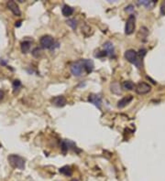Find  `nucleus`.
<instances>
[{"label": "nucleus", "mask_w": 165, "mask_h": 181, "mask_svg": "<svg viewBox=\"0 0 165 181\" xmlns=\"http://www.w3.org/2000/svg\"><path fill=\"white\" fill-rule=\"evenodd\" d=\"M6 6L15 16H20V14H21L20 9H19L17 4L15 1H7Z\"/></svg>", "instance_id": "nucleus-8"}, {"label": "nucleus", "mask_w": 165, "mask_h": 181, "mask_svg": "<svg viewBox=\"0 0 165 181\" xmlns=\"http://www.w3.org/2000/svg\"><path fill=\"white\" fill-rule=\"evenodd\" d=\"M59 172H60L61 174L66 176V177H71L72 174H73V170L71 169V168H70L69 166H64V167L61 168L59 169Z\"/></svg>", "instance_id": "nucleus-16"}, {"label": "nucleus", "mask_w": 165, "mask_h": 181, "mask_svg": "<svg viewBox=\"0 0 165 181\" xmlns=\"http://www.w3.org/2000/svg\"><path fill=\"white\" fill-rule=\"evenodd\" d=\"M40 52H41L40 49L37 47V48H35V49L32 50V52H31V53H32V55H33L34 57H36V58H39V57L40 56V54H41Z\"/></svg>", "instance_id": "nucleus-21"}, {"label": "nucleus", "mask_w": 165, "mask_h": 181, "mask_svg": "<svg viewBox=\"0 0 165 181\" xmlns=\"http://www.w3.org/2000/svg\"><path fill=\"white\" fill-rule=\"evenodd\" d=\"M12 86H13V91H14V92H16L18 91V89L21 87V82H20L18 80H15V81H13Z\"/></svg>", "instance_id": "nucleus-20"}, {"label": "nucleus", "mask_w": 165, "mask_h": 181, "mask_svg": "<svg viewBox=\"0 0 165 181\" xmlns=\"http://www.w3.org/2000/svg\"><path fill=\"white\" fill-rule=\"evenodd\" d=\"M31 48V41L30 40H24L20 43V49L22 53L26 54L30 50Z\"/></svg>", "instance_id": "nucleus-14"}, {"label": "nucleus", "mask_w": 165, "mask_h": 181, "mask_svg": "<svg viewBox=\"0 0 165 181\" xmlns=\"http://www.w3.org/2000/svg\"><path fill=\"white\" fill-rule=\"evenodd\" d=\"M3 97H4V92L0 90V100H2Z\"/></svg>", "instance_id": "nucleus-25"}, {"label": "nucleus", "mask_w": 165, "mask_h": 181, "mask_svg": "<svg viewBox=\"0 0 165 181\" xmlns=\"http://www.w3.org/2000/svg\"><path fill=\"white\" fill-rule=\"evenodd\" d=\"M146 52L147 51H146L145 49H141L139 52H137L134 49H129L125 52V58L129 62L134 64L137 68L141 69V62H142V60H143L144 56L146 55Z\"/></svg>", "instance_id": "nucleus-1"}, {"label": "nucleus", "mask_w": 165, "mask_h": 181, "mask_svg": "<svg viewBox=\"0 0 165 181\" xmlns=\"http://www.w3.org/2000/svg\"><path fill=\"white\" fill-rule=\"evenodd\" d=\"M21 20H19V21H17V22H16V24H15V27H20L21 26Z\"/></svg>", "instance_id": "nucleus-24"}, {"label": "nucleus", "mask_w": 165, "mask_h": 181, "mask_svg": "<svg viewBox=\"0 0 165 181\" xmlns=\"http://www.w3.org/2000/svg\"><path fill=\"white\" fill-rule=\"evenodd\" d=\"M137 3L139 5H144L148 9H152V8L154 7V5L157 3V1L156 0H139Z\"/></svg>", "instance_id": "nucleus-13"}, {"label": "nucleus", "mask_w": 165, "mask_h": 181, "mask_svg": "<svg viewBox=\"0 0 165 181\" xmlns=\"http://www.w3.org/2000/svg\"><path fill=\"white\" fill-rule=\"evenodd\" d=\"M51 103L53 105L57 106V107H63L66 104V99L65 97H63L62 95L60 96H55L51 99Z\"/></svg>", "instance_id": "nucleus-10"}, {"label": "nucleus", "mask_w": 165, "mask_h": 181, "mask_svg": "<svg viewBox=\"0 0 165 181\" xmlns=\"http://www.w3.org/2000/svg\"><path fill=\"white\" fill-rule=\"evenodd\" d=\"M136 27V16L134 15H130L127 21H126V26H125V33L127 35H131Z\"/></svg>", "instance_id": "nucleus-4"}, {"label": "nucleus", "mask_w": 165, "mask_h": 181, "mask_svg": "<svg viewBox=\"0 0 165 181\" xmlns=\"http://www.w3.org/2000/svg\"><path fill=\"white\" fill-rule=\"evenodd\" d=\"M9 165L17 169L24 170L25 169V159L18 155H10L7 157Z\"/></svg>", "instance_id": "nucleus-2"}, {"label": "nucleus", "mask_w": 165, "mask_h": 181, "mask_svg": "<svg viewBox=\"0 0 165 181\" xmlns=\"http://www.w3.org/2000/svg\"><path fill=\"white\" fill-rule=\"evenodd\" d=\"M67 24L73 28V29H75L76 27H77V20L74 19V18H70L67 20Z\"/></svg>", "instance_id": "nucleus-19"}, {"label": "nucleus", "mask_w": 165, "mask_h": 181, "mask_svg": "<svg viewBox=\"0 0 165 181\" xmlns=\"http://www.w3.org/2000/svg\"><path fill=\"white\" fill-rule=\"evenodd\" d=\"M39 44H40L41 48L47 49H54L55 48L59 47V43L55 42L53 38L50 35L42 36L39 39Z\"/></svg>", "instance_id": "nucleus-3"}, {"label": "nucleus", "mask_w": 165, "mask_h": 181, "mask_svg": "<svg viewBox=\"0 0 165 181\" xmlns=\"http://www.w3.org/2000/svg\"><path fill=\"white\" fill-rule=\"evenodd\" d=\"M151 90H152V86L146 82H139L135 86V91L139 94H146L150 92Z\"/></svg>", "instance_id": "nucleus-6"}, {"label": "nucleus", "mask_w": 165, "mask_h": 181, "mask_svg": "<svg viewBox=\"0 0 165 181\" xmlns=\"http://www.w3.org/2000/svg\"><path fill=\"white\" fill-rule=\"evenodd\" d=\"M103 48H104V51L107 53V56H110V57H114V54H115V48H114V45L111 41H107L104 43L103 45Z\"/></svg>", "instance_id": "nucleus-9"}, {"label": "nucleus", "mask_w": 165, "mask_h": 181, "mask_svg": "<svg viewBox=\"0 0 165 181\" xmlns=\"http://www.w3.org/2000/svg\"><path fill=\"white\" fill-rule=\"evenodd\" d=\"M88 102L92 104H94L96 108H98L99 110L101 109V105H102V98L100 97V95L97 94H89L88 96Z\"/></svg>", "instance_id": "nucleus-7"}, {"label": "nucleus", "mask_w": 165, "mask_h": 181, "mask_svg": "<svg viewBox=\"0 0 165 181\" xmlns=\"http://www.w3.org/2000/svg\"><path fill=\"white\" fill-rule=\"evenodd\" d=\"M62 13L64 16H70L73 13V8L68 5H64L62 8Z\"/></svg>", "instance_id": "nucleus-15"}, {"label": "nucleus", "mask_w": 165, "mask_h": 181, "mask_svg": "<svg viewBox=\"0 0 165 181\" xmlns=\"http://www.w3.org/2000/svg\"><path fill=\"white\" fill-rule=\"evenodd\" d=\"M71 181H78V180H77V179H72Z\"/></svg>", "instance_id": "nucleus-26"}, {"label": "nucleus", "mask_w": 165, "mask_h": 181, "mask_svg": "<svg viewBox=\"0 0 165 181\" xmlns=\"http://www.w3.org/2000/svg\"><path fill=\"white\" fill-rule=\"evenodd\" d=\"M82 60V63H83L85 72L86 73L92 72L94 70V67H95L94 61L92 60H88V59H84V60Z\"/></svg>", "instance_id": "nucleus-11"}, {"label": "nucleus", "mask_w": 165, "mask_h": 181, "mask_svg": "<svg viewBox=\"0 0 165 181\" xmlns=\"http://www.w3.org/2000/svg\"><path fill=\"white\" fill-rule=\"evenodd\" d=\"M84 71H84V68L83 66L82 60H78L76 62H73L71 65V72L75 77H80L84 73Z\"/></svg>", "instance_id": "nucleus-5"}, {"label": "nucleus", "mask_w": 165, "mask_h": 181, "mask_svg": "<svg viewBox=\"0 0 165 181\" xmlns=\"http://www.w3.org/2000/svg\"><path fill=\"white\" fill-rule=\"evenodd\" d=\"M161 14L163 15V16H165V1H163V3H162V5H161Z\"/></svg>", "instance_id": "nucleus-22"}, {"label": "nucleus", "mask_w": 165, "mask_h": 181, "mask_svg": "<svg viewBox=\"0 0 165 181\" xmlns=\"http://www.w3.org/2000/svg\"><path fill=\"white\" fill-rule=\"evenodd\" d=\"M111 92L116 93V94H120L121 93L120 87H119V84L118 82H114L113 84H111Z\"/></svg>", "instance_id": "nucleus-18"}, {"label": "nucleus", "mask_w": 165, "mask_h": 181, "mask_svg": "<svg viewBox=\"0 0 165 181\" xmlns=\"http://www.w3.org/2000/svg\"><path fill=\"white\" fill-rule=\"evenodd\" d=\"M125 10H126L127 12H131V11H134V6H133L132 5H129L128 6H126Z\"/></svg>", "instance_id": "nucleus-23"}, {"label": "nucleus", "mask_w": 165, "mask_h": 181, "mask_svg": "<svg viewBox=\"0 0 165 181\" xmlns=\"http://www.w3.org/2000/svg\"><path fill=\"white\" fill-rule=\"evenodd\" d=\"M122 88L127 91H132L135 89V84L131 81H126L122 83Z\"/></svg>", "instance_id": "nucleus-17"}, {"label": "nucleus", "mask_w": 165, "mask_h": 181, "mask_svg": "<svg viewBox=\"0 0 165 181\" xmlns=\"http://www.w3.org/2000/svg\"><path fill=\"white\" fill-rule=\"evenodd\" d=\"M132 100H133V96H131V95L125 96V97H123L121 100H119V101L118 102V107L119 109H122V108L126 107L129 103H130V102H131Z\"/></svg>", "instance_id": "nucleus-12"}]
</instances>
